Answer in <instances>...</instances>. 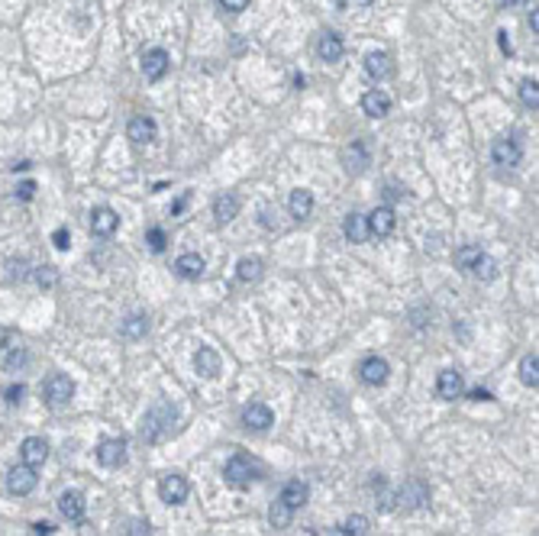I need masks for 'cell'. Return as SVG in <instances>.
Returning a JSON list of instances; mask_svg holds the SVG:
<instances>
[{
	"label": "cell",
	"instance_id": "6da1fadb",
	"mask_svg": "<svg viewBox=\"0 0 539 536\" xmlns=\"http://www.w3.org/2000/svg\"><path fill=\"white\" fill-rule=\"evenodd\" d=\"M171 423H175V407L168 404V401H155L143 420V439L145 443H159L168 430H171Z\"/></svg>",
	"mask_w": 539,
	"mask_h": 536
},
{
	"label": "cell",
	"instance_id": "7a4b0ae2",
	"mask_svg": "<svg viewBox=\"0 0 539 536\" xmlns=\"http://www.w3.org/2000/svg\"><path fill=\"white\" fill-rule=\"evenodd\" d=\"M71 398H75V382L68 375L55 372V375L46 378V404L52 410H65L71 404Z\"/></svg>",
	"mask_w": 539,
	"mask_h": 536
},
{
	"label": "cell",
	"instance_id": "3957f363",
	"mask_svg": "<svg viewBox=\"0 0 539 536\" xmlns=\"http://www.w3.org/2000/svg\"><path fill=\"white\" fill-rule=\"evenodd\" d=\"M223 478H226V485H233V488H249V485L255 482V465H252L246 456H233V459L223 465Z\"/></svg>",
	"mask_w": 539,
	"mask_h": 536
},
{
	"label": "cell",
	"instance_id": "277c9868",
	"mask_svg": "<svg viewBox=\"0 0 539 536\" xmlns=\"http://www.w3.org/2000/svg\"><path fill=\"white\" fill-rule=\"evenodd\" d=\"M394 501H397L401 511H417V507H423L426 501H430V491H426V485L420 482V478H411V482L394 494Z\"/></svg>",
	"mask_w": 539,
	"mask_h": 536
},
{
	"label": "cell",
	"instance_id": "5b68a950",
	"mask_svg": "<svg viewBox=\"0 0 539 536\" xmlns=\"http://www.w3.org/2000/svg\"><path fill=\"white\" fill-rule=\"evenodd\" d=\"M188 491H190V485L184 475H175V472H171V475H162L159 494H162L165 504H184V501H188Z\"/></svg>",
	"mask_w": 539,
	"mask_h": 536
},
{
	"label": "cell",
	"instance_id": "8992f818",
	"mask_svg": "<svg viewBox=\"0 0 539 536\" xmlns=\"http://www.w3.org/2000/svg\"><path fill=\"white\" fill-rule=\"evenodd\" d=\"M358 372H362V382L372 384V388H381V384H387V378H391V365H387V359H381V355H368V359L358 365Z\"/></svg>",
	"mask_w": 539,
	"mask_h": 536
},
{
	"label": "cell",
	"instance_id": "52a82bcc",
	"mask_svg": "<svg viewBox=\"0 0 539 536\" xmlns=\"http://www.w3.org/2000/svg\"><path fill=\"white\" fill-rule=\"evenodd\" d=\"M365 226H368V233H372V236L384 239V236H391V233H394L397 217H394V210H391V207H375L372 214L365 217Z\"/></svg>",
	"mask_w": 539,
	"mask_h": 536
},
{
	"label": "cell",
	"instance_id": "ba28073f",
	"mask_svg": "<svg viewBox=\"0 0 539 536\" xmlns=\"http://www.w3.org/2000/svg\"><path fill=\"white\" fill-rule=\"evenodd\" d=\"M36 488V468H30V465H13L7 472V491L10 494H30V491Z\"/></svg>",
	"mask_w": 539,
	"mask_h": 536
},
{
	"label": "cell",
	"instance_id": "9c48e42d",
	"mask_svg": "<svg viewBox=\"0 0 539 536\" xmlns=\"http://www.w3.org/2000/svg\"><path fill=\"white\" fill-rule=\"evenodd\" d=\"M491 159L494 165H501V169H514V165H520V142L516 139H497L491 146Z\"/></svg>",
	"mask_w": 539,
	"mask_h": 536
},
{
	"label": "cell",
	"instance_id": "30bf717a",
	"mask_svg": "<svg viewBox=\"0 0 539 536\" xmlns=\"http://www.w3.org/2000/svg\"><path fill=\"white\" fill-rule=\"evenodd\" d=\"M462 391H465V382H462V375H459L456 368H446V372H440V378H436V394H440L442 401L462 398Z\"/></svg>",
	"mask_w": 539,
	"mask_h": 536
},
{
	"label": "cell",
	"instance_id": "8fae6325",
	"mask_svg": "<svg viewBox=\"0 0 539 536\" xmlns=\"http://www.w3.org/2000/svg\"><path fill=\"white\" fill-rule=\"evenodd\" d=\"M116 226H120V217H116L110 207H94L91 210V233L94 236H100V239L114 236Z\"/></svg>",
	"mask_w": 539,
	"mask_h": 536
},
{
	"label": "cell",
	"instance_id": "7c38bea8",
	"mask_svg": "<svg viewBox=\"0 0 539 536\" xmlns=\"http://www.w3.org/2000/svg\"><path fill=\"white\" fill-rule=\"evenodd\" d=\"M20 456H23V465L39 468L49 459V443L42 437H30V439H23V446H20Z\"/></svg>",
	"mask_w": 539,
	"mask_h": 536
},
{
	"label": "cell",
	"instance_id": "4fadbf2b",
	"mask_svg": "<svg viewBox=\"0 0 539 536\" xmlns=\"http://www.w3.org/2000/svg\"><path fill=\"white\" fill-rule=\"evenodd\" d=\"M97 462L107 468H116L126 462V443L123 439H104V443L97 446Z\"/></svg>",
	"mask_w": 539,
	"mask_h": 536
},
{
	"label": "cell",
	"instance_id": "5bb4252c",
	"mask_svg": "<svg viewBox=\"0 0 539 536\" xmlns=\"http://www.w3.org/2000/svg\"><path fill=\"white\" fill-rule=\"evenodd\" d=\"M165 71H168V52L165 49H149V52L143 55L145 81H159V78H165Z\"/></svg>",
	"mask_w": 539,
	"mask_h": 536
},
{
	"label": "cell",
	"instance_id": "9a60e30c",
	"mask_svg": "<svg viewBox=\"0 0 539 536\" xmlns=\"http://www.w3.org/2000/svg\"><path fill=\"white\" fill-rule=\"evenodd\" d=\"M126 133H129V139H133V142H152V139L159 136V126H155L152 116L139 114V116H133V120H129Z\"/></svg>",
	"mask_w": 539,
	"mask_h": 536
},
{
	"label": "cell",
	"instance_id": "2e32d148",
	"mask_svg": "<svg viewBox=\"0 0 539 536\" xmlns=\"http://www.w3.org/2000/svg\"><path fill=\"white\" fill-rule=\"evenodd\" d=\"M194 368H198L204 378H217L223 372V359L217 349H210V346H204V349H198V355H194Z\"/></svg>",
	"mask_w": 539,
	"mask_h": 536
},
{
	"label": "cell",
	"instance_id": "e0dca14e",
	"mask_svg": "<svg viewBox=\"0 0 539 536\" xmlns=\"http://www.w3.org/2000/svg\"><path fill=\"white\" fill-rule=\"evenodd\" d=\"M362 110L372 120H381V116H387V110H391V94L381 91V87H375V91H368L362 97Z\"/></svg>",
	"mask_w": 539,
	"mask_h": 536
},
{
	"label": "cell",
	"instance_id": "ac0fdd59",
	"mask_svg": "<svg viewBox=\"0 0 539 536\" xmlns=\"http://www.w3.org/2000/svg\"><path fill=\"white\" fill-rule=\"evenodd\" d=\"M391 71H394V65H391V55L387 52H368L365 55V75L372 78V81H384Z\"/></svg>",
	"mask_w": 539,
	"mask_h": 536
},
{
	"label": "cell",
	"instance_id": "d6986e66",
	"mask_svg": "<svg viewBox=\"0 0 539 536\" xmlns=\"http://www.w3.org/2000/svg\"><path fill=\"white\" fill-rule=\"evenodd\" d=\"M175 272H178V278H184V281H198V278L204 275V259H200L198 252H184V255H178Z\"/></svg>",
	"mask_w": 539,
	"mask_h": 536
},
{
	"label": "cell",
	"instance_id": "ffe728a7",
	"mask_svg": "<svg viewBox=\"0 0 539 536\" xmlns=\"http://www.w3.org/2000/svg\"><path fill=\"white\" fill-rule=\"evenodd\" d=\"M243 423L249 430H255V433H262V430H268L274 423V417H272V410H268L265 404H249L243 410Z\"/></svg>",
	"mask_w": 539,
	"mask_h": 536
},
{
	"label": "cell",
	"instance_id": "44dd1931",
	"mask_svg": "<svg viewBox=\"0 0 539 536\" xmlns=\"http://www.w3.org/2000/svg\"><path fill=\"white\" fill-rule=\"evenodd\" d=\"M342 52H346V46H342V39L336 36V32H323V36L317 39V55H320V61H339Z\"/></svg>",
	"mask_w": 539,
	"mask_h": 536
},
{
	"label": "cell",
	"instance_id": "7402d4cb",
	"mask_svg": "<svg viewBox=\"0 0 539 536\" xmlns=\"http://www.w3.org/2000/svg\"><path fill=\"white\" fill-rule=\"evenodd\" d=\"M59 513L65 517V520L78 523L84 517V498L78 494V491H65V494L59 498Z\"/></svg>",
	"mask_w": 539,
	"mask_h": 536
},
{
	"label": "cell",
	"instance_id": "603a6c76",
	"mask_svg": "<svg viewBox=\"0 0 539 536\" xmlns=\"http://www.w3.org/2000/svg\"><path fill=\"white\" fill-rule=\"evenodd\" d=\"M342 162H346V171L349 175L365 171V165H368V149H365V142H352V146L342 149Z\"/></svg>",
	"mask_w": 539,
	"mask_h": 536
},
{
	"label": "cell",
	"instance_id": "cb8c5ba5",
	"mask_svg": "<svg viewBox=\"0 0 539 536\" xmlns=\"http://www.w3.org/2000/svg\"><path fill=\"white\" fill-rule=\"evenodd\" d=\"M307 498H310V488H307V482L294 478V482L284 485V491H281V498H278V501H284V504H288L291 511H297V507H304V504H307Z\"/></svg>",
	"mask_w": 539,
	"mask_h": 536
},
{
	"label": "cell",
	"instance_id": "d4e9b609",
	"mask_svg": "<svg viewBox=\"0 0 539 536\" xmlns=\"http://www.w3.org/2000/svg\"><path fill=\"white\" fill-rule=\"evenodd\" d=\"M288 210H291V217H297V220L310 217V210H313V194H310V191H304V188L291 191V197H288Z\"/></svg>",
	"mask_w": 539,
	"mask_h": 536
},
{
	"label": "cell",
	"instance_id": "484cf974",
	"mask_svg": "<svg viewBox=\"0 0 539 536\" xmlns=\"http://www.w3.org/2000/svg\"><path fill=\"white\" fill-rule=\"evenodd\" d=\"M342 233H346V239H349V243H365V239H368L365 217L362 214H346V220H342Z\"/></svg>",
	"mask_w": 539,
	"mask_h": 536
},
{
	"label": "cell",
	"instance_id": "4316f807",
	"mask_svg": "<svg viewBox=\"0 0 539 536\" xmlns=\"http://www.w3.org/2000/svg\"><path fill=\"white\" fill-rule=\"evenodd\" d=\"M145 329H149V317L145 314H129L126 320L120 323V336L123 339H143Z\"/></svg>",
	"mask_w": 539,
	"mask_h": 536
},
{
	"label": "cell",
	"instance_id": "83f0119b",
	"mask_svg": "<svg viewBox=\"0 0 539 536\" xmlns=\"http://www.w3.org/2000/svg\"><path fill=\"white\" fill-rule=\"evenodd\" d=\"M236 214H239V197L236 194H220V197L213 200V217L220 223H229Z\"/></svg>",
	"mask_w": 539,
	"mask_h": 536
},
{
	"label": "cell",
	"instance_id": "f1b7e54d",
	"mask_svg": "<svg viewBox=\"0 0 539 536\" xmlns=\"http://www.w3.org/2000/svg\"><path fill=\"white\" fill-rule=\"evenodd\" d=\"M236 278H239L243 284H255L258 278H262V259H255V255L239 259V265H236Z\"/></svg>",
	"mask_w": 539,
	"mask_h": 536
},
{
	"label": "cell",
	"instance_id": "f546056e",
	"mask_svg": "<svg viewBox=\"0 0 539 536\" xmlns=\"http://www.w3.org/2000/svg\"><path fill=\"white\" fill-rule=\"evenodd\" d=\"M329 536H368V520H365L362 513H352L342 520V527H336Z\"/></svg>",
	"mask_w": 539,
	"mask_h": 536
},
{
	"label": "cell",
	"instance_id": "4dcf8cb0",
	"mask_svg": "<svg viewBox=\"0 0 539 536\" xmlns=\"http://www.w3.org/2000/svg\"><path fill=\"white\" fill-rule=\"evenodd\" d=\"M468 272H471L475 278H481V281H491V278H497V262H494L487 252H481L478 259L471 262Z\"/></svg>",
	"mask_w": 539,
	"mask_h": 536
},
{
	"label": "cell",
	"instance_id": "1f68e13d",
	"mask_svg": "<svg viewBox=\"0 0 539 536\" xmlns=\"http://www.w3.org/2000/svg\"><path fill=\"white\" fill-rule=\"evenodd\" d=\"M520 382H523L526 388H536L539 384V359H536V353H530V355L520 359Z\"/></svg>",
	"mask_w": 539,
	"mask_h": 536
},
{
	"label": "cell",
	"instance_id": "d6a6232c",
	"mask_svg": "<svg viewBox=\"0 0 539 536\" xmlns=\"http://www.w3.org/2000/svg\"><path fill=\"white\" fill-rule=\"evenodd\" d=\"M291 507L284 504V501H274L272 507H268V523H272L274 530H284V527H291Z\"/></svg>",
	"mask_w": 539,
	"mask_h": 536
},
{
	"label": "cell",
	"instance_id": "836d02e7",
	"mask_svg": "<svg viewBox=\"0 0 539 536\" xmlns=\"http://www.w3.org/2000/svg\"><path fill=\"white\" fill-rule=\"evenodd\" d=\"M520 100H523L530 110L539 107V85H536V81H530V78H526L523 85H520Z\"/></svg>",
	"mask_w": 539,
	"mask_h": 536
},
{
	"label": "cell",
	"instance_id": "e575fe53",
	"mask_svg": "<svg viewBox=\"0 0 539 536\" xmlns=\"http://www.w3.org/2000/svg\"><path fill=\"white\" fill-rule=\"evenodd\" d=\"M478 255H481V249H478V245H462V249H456V265L468 272V268H471V262L478 259Z\"/></svg>",
	"mask_w": 539,
	"mask_h": 536
},
{
	"label": "cell",
	"instance_id": "d590c367",
	"mask_svg": "<svg viewBox=\"0 0 539 536\" xmlns=\"http://www.w3.org/2000/svg\"><path fill=\"white\" fill-rule=\"evenodd\" d=\"M4 365H7V372L23 368V365H26V353H23V349H10V353L4 355Z\"/></svg>",
	"mask_w": 539,
	"mask_h": 536
},
{
	"label": "cell",
	"instance_id": "8d00e7d4",
	"mask_svg": "<svg viewBox=\"0 0 539 536\" xmlns=\"http://www.w3.org/2000/svg\"><path fill=\"white\" fill-rule=\"evenodd\" d=\"M145 243H149L152 252H165V233H162L159 226H152V230L145 233Z\"/></svg>",
	"mask_w": 539,
	"mask_h": 536
},
{
	"label": "cell",
	"instance_id": "74e56055",
	"mask_svg": "<svg viewBox=\"0 0 539 536\" xmlns=\"http://www.w3.org/2000/svg\"><path fill=\"white\" fill-rule=\"evenodd\" d=\"M36 281L42 284V288H52V284L59 281V272H55L52 265H42V268H36Z\"/></svg>",
	"mask_w": 539,
	"mask_h": 536
},
{
	"label": "cell",
	"instance_id": "f35d334b",
	"mask_svg": "<svg viewBox=\"0 0 539 536\" xmlns=\"http://www.w3.org/2000/svg\"><path fill=\"white\" fill-rule=\"evenodd\" d=\"M52 243H55V249H61V252H65V249H68V245H71L68 230H65V226H59V230L52 233Z\"/></svg>",
	"mask_w": 539,
	"mask_h": 536
},
{
	"label": "cell",
	"instance_id": "ab89813d",
	"mask_svg": "<svg viewBox=\"0 0 539 536\" xmlns=\"http://www.w3.org/2000/svg\"><path fill=\"white\" fill-rule=\"evenodd\" d=\"M220 7L229 10V13H243V10L249 7V0H220Z\"/></svg>",
	"mask_w": 539,
	"mask_h": 536
},
{
	"label": "cell",
	"instance_id": "60d3db41",
	"mask_svg": "<svg viewBox=\"0 0 539 536\" xmlns=\"http://www.w3.org/2000/svg\"><path fill=\"white\" fill-rule=\"evenodd\" d=\"M23 394H26L23 384H13V388H7V404H20V401H23Z\"/></svg>",
	"mask_w": 539,
	"mask_h": 536
},
{
	"label": "cell",
	"instance_id": "b9f144b4",
	"mask_svg": "<svg viewBox=\"0 0 539 536\" xmlns=\"http://www.w3.org/2000/svg\"><path fill=\"white\" fill-rule=\"evenodd\" d=\"M32 194H36V184L32 181H23L20 188H16V197L20 200H32Z\"/></svg>",
	"mask_w": 539,
	"mask_h": 536
},
{
	"label": "cell",
	"instance_id": "7bdbcfd3",
	"mask_svg": "<svg viewBox=\"0 0 539 536\" xmlns=\"http://www.w3.org/2000/svg\"><path fill=\"white\" fill-rule=\"evenodd\" d=\"M262 226H265V230H274V226H278V220H274V210L272 207H262Z\"/></svg>",
	"mask_w": 539,
	"mask_h": 536
},
{
	"label": "cell",
	"instance_id": "ee69618b",
	"mask_svg": "<svg viewBox=\"0 0 539 536\" xmlns=\"http://www.w3.org/2000/svg\"><path fill=\"white\" fill-rule=\"evenodd\" d=\"M497 36H501V39H497V42H501V52H507V55L514 52V46H510V39H507V32L501 30V32H497Z\"/></svg>",
	"mask_w": 539,
	"mask_h": 536
},
{
	"label": "cell",
	"instance_id": "f6af8a7d",
	"mask_svg": "<svg viewBox=\"0 0 539 536\" xmlns=\"http://www.w3.org/2000/svg\"><path fill=\"white\" fill-rule=\"evenodd\" d=\"M471 401H491V394H487L485 388H475L471 391Z\"/></svg>",
	"mask_w": 539,
	"mask_h": 536
},
{
	"label": "cell",
	"instance_id": "bcb514c9",
	"mask_svg": "<svg viewBox=\"0 0 539 536\" xmlns=\"http://www.w3.org/2000/svg\"><path fill=\"white\" fill-rule=\"evenodd\" d=\"M36 536H52V523H36Z\"/></svg>",
	"mask_w": 539,
	"mask_h": 536
},
{
	"label": "cell",
	"instance_id": "7dc6e473",
	"mask_svg": "<svg viewBox=\"0 0 539 536\" xmlns=\"http://www.w3.org/2000/svg\"><path fill=\"white\" fill-rule=\"evenodd\" d=\"M184 204H188V194H184V197H178V204H175V214H181V210H184Z\"/></svg>",
	"mask_w": 539,
	"mask_h": 536
},
{
	"label": "cell",
	"instance_id": "c3c4849f",
	"mask_svg": "<svg viewBox=\"0 0 539 536\" xmlns=\"http://www.w3.org/2000/svg\"><path fill=\"white\" fill-rule=\"evenodd\" d=\"M530 26H533V32L539 30V16H536V10H533V13H530Z\"/></svg>",
	"mask_w": 539,
	"mask_h": 536
}]
</instances>
